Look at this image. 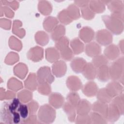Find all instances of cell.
<instances>
[{
  "label": "cell",
  "mask_w": 124,
  "mask_h": 124,
  "mask_svg": "<svg viewBox=\"0 0 124 124\" xmlns=\"http://www.w3.org/2000/svg\"><path fill=\"white\" fill-rule=\"evenodd\" d=\"M109 68V78L113 81H117L123 84L124 73V57H121L113 62Z\"/></svg>",
  "instance_id": "obj_1"
},
{
  "label": "cell",
  "mask_w": 124,
  "mask_h": 124,
  "mask_svg": "<svg viewBox=\"0 0 124 124\" xmlns=\"http://www.w3.org/2000/svg\"><path fill=\"white\" fill-rule=\"evenodd\" d=\"M32 98V93L28 90H23L17 93V98L22 102L26 103L31 101Z\"/></svg>",
  "instance_id": "obj_38"
},
{
  "label": "cell",
  "mask_w": 124,
  "mask_h": 124,
  "mask_svg": "<svg viewBox=\"0 0 124 124\" xmlns=\"http://www.w3.org/2000/svg\"><path fill=\"white\" fill-rule=\"evenodd\" d=\"M11 21L6 18H1L0 19V26L1 28L9 30L11 27Z\"/></svg>",
  "instance_id": "obj_53"
},
{
  "label": "cell",
  "mask_w": 124,
  "mask_h": 124,
  "mask_svg": "<svg viewBox=\"0 0 124 124\" xmlns=\"http://www.w3.org/2000/svg\"><path fill=\"white\" fill-rule=\"evenodd\" d=\"M119 49L120 50L122 54H124V40H122L119 43Z\"/></svg>",
  "instance_id": "obj_55"
},
{
  "label": "cell",
  "mask_w": 124,
  "mask_h": 124,
  "mask_svg": "<svg viewBox=\"0 0 124 124\" xmlns=\"http://www.w3.org/2000/svg\"><path fill=\"white\" fill-rule=\"evenodd\" d=\"M63 109L66 114L69 121L72 122L75 121L76 117V108L67 102L63 104Z\"/></svg>",
  "instance_id": "obj_27"
},
{
  "label": "cell",
  "mask_w": 124,
  "mask_h": 124,
  "mask_svg": "<svg viewBox=\"0 0 124 124\" xmlns=\"http://www.w3.org/2000/svg\"><path fill=\"white\" fill-rule=\"evenodd\" d=\"M36 76L39 84H51L55 79L50 67L46 66L40 67L37 71Z\"/></svg>",
  "instance_id": "obj_5"
},
{
  "label": "cell",
  "mask_w": 124,
  "mask_h": 124,
  "mask_svg": "<svg viewBox=\"0 0 124 124\" xmlns=\"http://www.w3.org/2000/svg\"><path fill=\"white\" fill-rule=\"evenodd\" d=\"M96 95L98 101L104 103H109L112 99V98L107 92L105 88L98 90Z\"/></svg>",
  "instance_id": "obj_33"
},
{
  "label": "cell",
  "mask_w": 124,
  "mask_h": 124,
  "mask_svg": "<svg viewBox=\"0 0 124 124\" xmlns=\"http://www.w3.org/2000/svg\"><path fill=\"white\" fill-rule=\"evenodd\" d=\"M108 63V60L104 56L99 55L93 57L92 60V63L96 68H98L102 66L107 65Z\"/></svg>",
  "instance_id": "obj_37"
},
{
  "label": "cell",
  "mask_w": 124,
  "mask_h": 124,
  "mask_svg": "<svg viewBox=\"0 0 124 124\" xmlns=\"http://www.w3.org/2000/svg\"><path fill=\"white\" fill-rule=\"evenodd\" d=\"M81 89L83 93L86 96L89 97L96 95L98 91L97 84L92 81L87 82L82 86Z\"/></svg>",
  "instance_id": "obj_13"
},
{
  "label": "cell",
  "mask_w": 124,
  "mask_h": 124,
  "mask_svg": "<svg viewBox=\"0 0 124 124\" xmlns=\"http://www.w3.org/2000/svg\"><path fill=\"white\" fill-rule=\"evenodd\" d=\"M107 6L108 9L111 12V14L124 13V4L122 0H110L107 4Z\"/></svg>",
  "instance_id": "obj_19"
},
{
  "label": "cell",
  "mask_w": 124,
  "mask_h": 124,
  "mask_svg": "<svg viewBox=\"0 0 124 124\" xmlns=\"http://www.w3.org/2000/svg\"><path fill=\"white\" fill-rule=\"evenodd\" d=\"M67 102L76 108L80 100L78 94L76 92L69 93L67 96Z\"/></svg>",
  "instance_id": "obj_43"
},
{
  "label": "cell",
  "mask_w": 124,
  "mask_h": 124,
  "mask_svg": "<svg viewBox=\"0 0 124 124\" xmlns=\"http://www.w3.org/2000/svg\"><path fill=\"white\" fill-rule=\"evenodd\" d=\"M75 123L78 124H90L91 120L89 115H78L75 119Z\"/></svg>",
  "instance_id": "obj_48"
},
{
  "label": "cell",
  "mask_w": 124,
  "mask_h": 124,
  "mask_svg": "<svg viewBox=\"0 0 124 124\" xmlns=\"http://www.w3.org/2000/svg\"><path fill=\"white\" fill-rule=\"evenodd\" d=\"M16 93L14 91H5V89L2 88H0V100H10L15 98L16 97Z\"/></svg>",
  "instance_id": "obj_45"
},
{
  "label": "cell",
  "mask_w": 124,
  "mask_h": 124,
  "mask_svg": "<svg viewBox=\"0 0 124 124\" xmlns=\"http://www.w3.org/2000/svg\"><path fill=\"white\" fill-rule=\"evenodd\" d=\"M56 114L55 110L51 105L45 104L40 107L37 117L41 123L50 124L54 121Z\"/></svg>",
  "instance_id": "obj_3"
},
{
  "label": "cell",
  "mask_w": 124,
  "mask_h": 124,
  "mask_svg": "<svg viewBox=\"0 0 124 124\" xmlns=\"http://www.w3.org/2000/svg\"><path fill=\"white\" fill-rule=\"evenodd\" d=\"M40 123H41L38 119V117H37L35 114H30L23 123V124H35Z\"/></svg>",
  "instance_id": "obj_52"
},
{
  "label": "cell",
  "mask_w": 124,
  "mask_h": 124,
  "mask_svg": "<svg viewBox=\"0 0 124 124\" xmlns=\"http://www.w3.org/2000/svg\"><path fill=\"white\" fill-rule=\"evenodd\" d=\"M7 88L14 92H17L23 88L22 83L17 78L12 77L10 78L7 82Z\"/></svg>",
  "instance_id": "obj_35"
},
{
  "label": "cell",
  "mask_w": 124,
  "mask_h": 124,
  "mask_svg": "<svg viewBox=\"0 0 124 124\" xmlns=\"http://www.w3.org/2000/svg\"><path fill=\"white\" fill-rule=\"evenodd\" d=\"M38 92L43 95H48L51 93V87L49 84L45 83L39 84L37 87Z\"/></svg>",
  "instance_id": "obj_47"
},
{
  "label": "cell",
  "mask_w": 124,
  "mask_h": 124,
  "mask_svg": "<svg viewBox=\"0 0 124 124\" xmlns=\"http://www.w3.org/2000/svg\"><path fill=\"white\" fill-rule=\"evenodd\" d=\"M66 84L68 88L72 92L78 91L81 89L83 86L80 79L75 76L68 77Z\"/></svg>",
  "instance_id": "obj_12"
},
{
  "label": "cell",
  "mask_w": 124,
  "mask_h": 124,
  "mask_svg": "<svg viewBox=\"0 0 124 124\" xmlns=\"http://www.w3.org/2000/svg\"><path fill=\"white\" fill-rule=\"evenodd\" d=\"M38 86V82L36 75L33 73H30L24 81L25 88L30 91H34L37 89Z\"/></svg>",
  "instance_id": "obj_20"
},
{
  "label": "cell",
  "mask_w": 124,
  "mask_h": 124,
  "mask_svg": "<svg viewBox=\"0 0 124 124\" xmlns=\"http://www.w3.org/2000/svg\"><path fill=\"white\" fill-rule=\"evenodd\" d=\"M65 33V28L62 24L58 25L51 32V37L53 41H56L62 37L64 36Z\"/></svg>",
  "instance_id": "obj_32"
},
{
  "label": "cell",
  "mask_w": 124,
  "mask_h": 124,
  "mask_svg": "<svg viewBox=\"0 0 124 124\" xmlns=\"http://www.w3.org/2000/svg\"><path fill=\"white\" fill-rule=\"evenodd\" d=\"M39 11L44 16L50 15L52 10V6L48 1L40 0L38 4Z\"/></svg>",
  "instance_id": "obj_28"
},
{
  "label": "cell",
  "mask_w": 124,
  "mask_h": 124,
  "mask_svg": "<svg viewBox=\"0 0 124 124\" xmlns=\"http://www.w3.org/2000/svg\"><path fill=\"white\" fill-rule=\"evenodd\" d=\"M58 23L59 21L56 17L49 16L45 19L43 25L44 29L46 31L51 32L58 25Z\"/></svg>",
  "instance_id": "obj_25"
},
{
  "label": "cell",
  "mask_w": 124,
  "mask_h": 124,
  "mask_svg": "<svg viewBox=\"0 0 124 124\" xmlns=\"http://www.w3.org/2000/svg\"><path fill=\"white\" fill-rule=\"evenodd\" d=\"M107 92L112 98L123 93L124 88L122 85L117 81H113L108 83L105 88Z\"/></svg>",
  "instance_id": "obj_7"
},
{
  "label": "cell",
  "mask_w": 124,
  "mask_h": 124,
  "mask_svg": "<svg viewBox=\"0 0 124 124\" xmlns=\"http://www.w3.org/2000/svg\"><path fill=\"white\" fill-rule=\"evenodd\" d=\"M97 68L92 63V62L87 63L86 66L82 71L84 77L89 80L94 79L96 76Z\"/></svg>",
  "instance_id": "obj_22"
},
{
  "label": "cell",
  "mask_w": 124,
  "mask_h": 124,
  "mask_svg": "<svg viewBox=\"0 0 124 124\" xmlns=\"http://www.w3.org/2000/svg\"><path fill=\"white\" fill-rule=\"evenodd\" d=\"M19 59V56L17 53L14 52H11L8 54L6 57L4 62L8 65H13L17 62Z\"/></svg>",
  "instance_id": "obj_44"
},
{
  "label": "cell",
  "mask_w": 124,
  "mask_h": 124,
  "mask_svg": "<svg viewBox=\"0 0 124 124\" xmlns=\"http://www.w3.org/2000/svg\"><path fill=\"white\" fill-rule=\"evenodd\" d=\"M102 19L106 27L111 33L119 35L123 31L124 22L119 19L111 15H104L102 16Z\"/></svg>",
  "instance_id": "obj_2"
},
{
  "label": "cell",
  "mask_w": 124,
  "mask_h": 124,
  "mask_svg": "<svg viewBox=\"0 0 124 124\" xmlns=\"http://www.w3.org/2000/svg\"><path fill=\"white\" fill-rule=\"evenodd\" d=\"M43 48L39 46L31 48L27 53L28 58L34 62H37L41 61L43 58Z\"/></svg>",
  "instance_id": "obj_9"
},
{
  "label": "cell",
  "mask_w": 124,
  "mask_h": 124,
  "mask_svg": "<svg viewBox=\"0 0 124 124\" xmlns=\"http://www.w3.org/2000/svg\"><path fill=\"white\" fill-rule=\"evenodd\" d=\"M96 77L98 80L101 82H105L108 81L110 78L108 66L107 65H104L97 68Z\"/></svg>",
  "instance_id": "obj_23"
},
{
  "label": "cell",
  "mask_w": 124,
  "mask_h": 124,
  "mask_svg": "<svg viewBox=\"0 0 124 124\" xmlns=\"http://www.w3.org/2000/svg\"><path fill=\"white\" fill-rule=\"evenodd\" d=\"M87 64L86 61L82 58L76 57L71 62L70 65L72 69L76 73H82Z\"/></svg>",
  "instance_id": "obj_18"
},
{
  "label": "cell",
  "mask_w": 124,
  "mask_h": 124,
  "mask_svg": "<svg viewBox=\"0 0 124 124\" xmlns=\"http://www.w3.org/2000/svg\"><path fill=\"white\" fill-rule=\"evenodd\" d=\"M110 102L113 103L117 107V108L119 109L121 115H123L124 114V98L123 93L119 95H118L113 98Z\"/></svg>",
  "instance_id": "obj_39"
},
{
  "label": "cell",
  "mask_w": 124,
  "mask_h": 124,
  "mask_svg": "<svg viewBox=\"0 0 124 124\" xmlns=\"http://www.w3.org/2000/svg\"><path fill=\"white\" fill-rule=\"evenodd\" d=\"M109 103L108 106L106 120L110 123H114L119 119L121 114L115 105L111 102Z\"/></svg>",
  "instance_id": "obj_8"
},
{
  "label": "cell",
  "mask_w": 124,
  "mask_h": 124,
  "mask_svg": "<svg viewBox=\"0 0 124 124\" xmlns=\"http://www.w3.org/2000/svg\"><path fill=\"white\" fill-rule=\"evenodd\" d=\"M0 5H4L5 6H9L10 8L14 10H17L19 7V3L16 0L8 1V0H0Z\"/></svg>",
  "instance_id": "obj_50"
},
{
  "label": "cell",
  "mask_w": 124,
  "mask_h": 124,
  "mask_svg": "<svg viewBox=\"0 0 124 124\" xmlns=\"http://www.w3.org/2000/svg\"><path fill=\"white\" fill-rule=\"evenodd\" d=\"M27 105L29 108L30 114H35L39 108L38 103L34 100H31Z\"/></svg>",
  "instance_id": "obj_51"
},
{
  "label": "cell",
  "mask_w": 124,
  "mask_h": 124,
  "mask_svg": "<svg viewBox=\"0 0 124 124\" xmlns=\"http://www.w3.org/2000/svg\"><path fill=\"white\" fill-rule=\"evenodd\" d=\"M85 53L90 57H94L101 53V47L99 44L92 42L88 43L85 47Z\"/></svg>",
  "instance_id": "obj_15"
},
{
  "label": "cell",
  "mask_w": 124,
  "mask_h": 124,
  "mask_svg": "<svg viewBox=\"0 0 124 124\" xmlns=\"http://www.w3.org/2000/svg\"><path fill=\"white\" fill-rule=\"evenodd\" d=\"M90 119L91 120V123L94 124H107V121L105 118H104L101 114L93 111L90 112Z\"/></svg>",
  "instance_id": "obj_40"
},
{
  "label": "cell",
  "mask_w": 124,
  "mask_h": 124,
  "mask_svg": "<svg viewBox=\"0 0 124 124\" xmlns=\"http://www.w3.org/2000/svg\"><path fill=\"white\" fill-rule=\"evenodd\" d=\"M22 26V23L20 20H15L13 21L12 32L20 38L24 37L25 35V31L23 28H21Z\"/></svg>",
  "instance_id": "obj_31"
},
{
  "label": "cell",
  "mask_w": 124,
  "mask_h": 124,
  "mask_svg": "<svg viewBox=\"0 0 124 124\" xmlns=\"http://www.w3.org/2000/svg\"><path fill=\"white\" fill-rule=\"evenodd\" d=\"M46 59L49 62H55L58 61L60 54L58 50L55 47H48L46 49Z\"/></svg>",
  "instance_id": "obj_24"
},
{
  "label": "cell",
  "mask_w": 124,
  "mask_h": 124,
  "mask_svg": "<svg viewBox=\"0 0 124 124\" xmlns=\"http://www.w3.org/2000/svg\"><path fill=\"white\" fill-rule=\"evenodd\" d=\"M92 109V104L86 99L80 100L76 107V110L78 115H88Z\"/></svg>",
  "instance_id": "obj_11"
},
{
  "label": "cell",
  "mask_w": 124,
  "mask_h": 124,
  "mask_svg": "<svg viewBox=\"0 0 124 124\" xmlns=\"http://www.w3.org/2000/svg\"><path fill=\"white\" fill-rule=\"evenodd\" d=\"M70 46L73 53L76 55L82 53L84 49L83 43L78 38H75L71 41Z\"/></svg>",
  "instance_id": "obj_29"
},
{
  "label": "cell",
  "mask_w": 124,
  "mask_h": 124,
  "mask_svg": "<svg viewBox=\"0 0 124 124\" xmlns=\"http://www.w3.org/2000/svg\"><path fill=\"white\" fill-rule=\"evenodd\" d=\"M95 39L98 43L102 46L108 45L113 41V37L111 33L106 29L98 31L96 33Z\"/></svg>",
  "instance_id": "obj_6"
},
{
  "label": "cell",
  "mask_w": 124,
  "mask_h": 124,
  "mask_svg": "<svg viewBox=\"0 0 124 124\" xmlns=\"http://www.w3.org/2000/svg\"><path fill=\"white\" fill-rule=\"evenodd\" d=\"M66 10L69 16L73 20H77L80 17V14L79 10L78 7L75 4L69 5Z\"/></svg>",
  "instance_id": "obj_36"
},
{
  "label": "cell",
  "mask_w": 124,
  "mask_h": 124,
  "mask_svg": "<svg viewBox=\"0 0 124 124\" xmlns=\"http://www.w3.org/2000/svg\"><path fill=\"white\" fill-rule=\"evenodd\" d=\"M75 4L77 6L81 7V8L86 7L89 5L90 0H75Z\"/></svg>",
  "instance_id": "obj_54"
},
{
  "label": "cell",
  "mask_w": 124,
  "mask_h": 124,
  "mask_svg": "<svg viewBox=\"0 0 124 124\" xmlns=\"http://www.w3.org/2000/svg\"><path fill=\"white\" fill-rule=\"evenodd\" d=\"M35 40L38 44L43 46L46 45L48 43L49 36L46 32L40 31L35 33Z\"/></svg>",
  "instance_id": "obj_34"
},
{
  "label": "cell",
  "mask_w": 124,
  "mask_h": 124,
  "mask_svg": "<svg viewBox=\"0 0 124 124\" xmlns=\"http://www.w3.org/2000/svg\"><path fill=\"white\" fill-rule=\"evenodd\" d=\"M9 46L10 48L16 51H20L22 47L21 42L14 36H12L9 39Z\"/></svg>",
  "instance_id": "obj_41"
},
{
  "label": "cell",
  "mask_w": 124,
  "mask_h": 124,
  "mask_svg": "<svg viewBox=\"0 0 124 124\" xmlns=\"http://www.w3.org/2000/svg\"><path fill=\"white\" fill-rule=\"evenodd\" d=\"M119 47L115 45L112 44L107 46L104 51V56L108 60H114L118 58L120 55Z\"/></svg>",
  "instance_id": "obj_16"
},
{
  "label": "cell",
  "mask_w": 124,
  "mask_h": 124,
  "mask_svg": "<svg viewBox=\"0 0 124 124\" xmlns=\"http://www.w3.org/2000/svg\"><path fill=\"white\" fill-rule=\"evenodd\" d=\"M0 16H3L4 15L8 18H13L14 16V13L12 9L6 6L0 5Z\"/></svg>",
  "instance_id": "obj_49"
},
{
  "label": "cell",
  "mask_w": 124,
  "mask_h": 124,
  "mask_svg": "<svg viewBox=\"0 0 124 124\" xmlns=\"http://www.w3.org/2000/svg\"><path fill=\"white\" fill-rule=\"evenodd\" d=\"M28 72V69L27 65L21 62L17 64L14 67V74L22 79L26 77Z\"/></svg>",
  "instance_id": "obj_26"
},
{
  "label": "cell",
  "mask_w": 124,
  "mask_h": 124,
  "mask_svg": "<svg viewBox=\"0 0 124 124\" xmlns=\"http://www.w3.org/2000/svg\"><path fill=\"white\" fill-rule=\"evenodd\" d=\"M52 69L54 75L57 78H61L65 74L67 71V65L64 61H57L54 62Z\"/></svg>",
  "instance_id": "obj_10"
},
{
  "label": "cell",
  "mask_w": 124,
  "mask_h": 124,
  "mask_svg": "<svg viewBox=\"0 0 124 124\" xmlns=\"http://www.w3.org/2000/svg\"><path fill=\"white\" fill-rule=\"evenodd\" d=\"M69 41L67 37L63 36L55 43L56 48L59 51L60 56L65 61L71 60L74 55L72 49L69 47Z\"/></svg>",
  "instance_id": "obj_4"
},
{
  "label": "cell",
  "mask_w": 124,
  "mask_h": 124,
  "mask_svg": "<svg viewBox=\"0 0 124 124\" xmlns=\"http://www.w3.org/2000/svg\"><path fill=\"white\" fill-rule=\"evenodd\" d=\"M59 20L63 24L67 25L73 21V20L69 16L66 10L64 9L59 12L58 15Z\"/></svg>",
  "instance_id": "obj_42"
},
{
  "label": "cell",
  "mask_w": 124,
  "mask_h": 124,
  "mask_svg": "<svg viewBox=\"0 0 124 124\" xmlns=\"http://www.w3.org/2000/svg\"><path fill=\"white\" fill-rule=\"evenodd\" d=\"M64 99L63 96L58 93H53L49 96L48 102L53 108H60L63 105Z\"/></svg>",
  "instance_id": "obj_14"
},
{
  "label": "cell",
  "mask_w": 124,
  "mask_h": 124,
  "mask_svg": "<svg viewBox=\"0 0 124 124\" xmlns=\"http://www.w3.org/2000/svg\"><path fill=\"white\" fill-rule=\"evenodd\" d=\"M108 109V104L101 102L99 101L95 102L92 105V109L93 111L97 112L106 119Z\"/></svg>",
  "instance_id": "obj_21"
},
{
  "label": "cell",
  "mask_w": 124,
  "mask_h": 124,
  "mask_svg": "<svg viewBox=\"0 0 124 124\" xmlns=\"http://www.w3.org/2000/svg\"><path fill=\"white\" fill-rule=\"evenodd\" d=\"M89 5L90 8L94 13H103L106 9V5L101 0H91Z\"/></svg>",
  "instance_id": "obj_30"
},
{
  "label": "cell",
  "mask_w": 124,
  "mask_h": 124,
  "mask_svg": "<svg viewBox=\"0 0 124 124\" xmlns=\"http://www.w3.org/2000/svg\"><path fill=\"white\" fill-rule=\"evenodd\" d=\"M94 37V31L89 27H84L79 31V37L85 43H90Z\"/></svg>",
  "instance_id": "obj_17"
},
{
  "label": "cell",
  "mask_w": 124,
  "mask_h": 124,
  "mask_svg": "<svg viewBox=\"0 0 124 124\" xmlns=\"http://www.w3.org/2000/svg\"><path fill=\"white\" fill-rule=\"evenodd\" d=\"M81 16L86 20H91L95 16V13L93 12L90 7L87 6L81 8Z\"/></svg>",
  "instance_id": "obj_46"
}]
</instances>
